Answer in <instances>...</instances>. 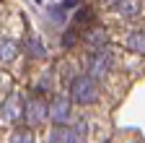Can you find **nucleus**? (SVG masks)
<instances>
[{"mask_svg": "<svg viewBox=\"0 0 145 143\" xmlns=\"http://www.w3.org/2000/svg\"><path fill=\"white\" fill-rule=\"evenodd\" d=\"M70 96L78 104H93L99 99V81L91 76H78L70 83Z\"/></svg>", "mask_w": 145, "mask_h": 143, "instance_id": "f257e3e1", "label": "nucleus"}, {"mask_svg": "<svg viewBox=\"0 0 145 143\" xmlns=\"http://www.w3.org/2000/svg\"><path fill=\"white\" fill-rule=\"evenodd\" d=\"M114 68V52L112 49H96L93 55H91V60H88V76L91 78H104V76H109V70Z\"/></svg>", "mask_w": 145, "mask_h": 143, "instance_id": "f03ea898", "label": "nucleus"}, {"mask_svg": "<svg viewBox=\"0 0 145 143\" xmlns=\"http://www.w3.org/2000/svg\"><path fill=\"white\" fill-rule=\"evenodd\" d=\"M24 117L29 120L31 128H36V125H42L49 120V104L42 99V96H31L24 107Z\"/></svg>", "mask_w": 145, "mask_h": 143, "instance_id": "7ed1b4c3", "label": "nucleus"}, {"mask_svg": "<svg viewBox=\"0 0 145 143\" xmlns=\"http://www.w3.org/2000/svg\"><path fill=\"white\" fill-rule=\"evenodd\" d=\"M24 117V104H21V96L18 94H10L3 107H0V120H3L5 125H16L18 120Z\"/></svg>", "mask_w": 145, "mask_h": 143, "instance_id": "20e7f679", "label": "nucleus"}, {"mask_svg": "<svg viewBox=\"0 0 145 143\" xmlns=\"http://www.w3.org/2000/svg\"><path fill=\"white\" fill-rule=\"evenodd\" d=\"M70 99L67 96H54L52 99V104H49V117H52V122L54 125H67V120H70Z\"/></svg>", "mask_w": 145, "mask_h": 143, "instance_id": "39448f33", "label": "nucleus"}, {"mask_svg": "<svg viewBox=\"0 0 145 143\" xmlns=\"http://www.w3.org/2000/svg\"><path fill=\"white\" fill-rule=\"evenodd\" d=\"M80 135L75 133V128H67V125H54L49 133V143H78Z\"/></svg>", "mask_w": 145, "mask_h": 143, "instance_id": "423d86ee", "label": "nucleus"}, {"mask_svg": "<svg viewBox=\"0 0 145 143\" xmlns=\"http://www.w3.org/2000/svg\"><path fill=\"white\" fill-rule=\"evenodd\" d=\"M86 42L93 47V49H104L106 42H109V34H106V29H101V26H91V29L86 31Z\"/></svg>", "mask_w": 145, "mask_h": 143, "instance_id": "0eeeda50", "label": "nucleus"}, {"mask_svg": "<svg viewBox=\"0 0 145 143\" xmlns=\"http://www.w3.org/2000/svg\"><path fill=\"white\" fill-rule=\"evenodd\" d=\"M18 55V44L8 37H0V63H13Z\"/></svg>", "mask_w": 145, "mask_h": 143, "instance_id": "6e6552de", "label": "nucleus"}, {"mask_svg": "<svg viewBox=\"0 0 145 143\" xmlns=\"http://www.w3.org/2000/svg\"><path fill=\"white\" fill-rule=\"evenodd\" d=\"M140 0H119V3L114 5L117 8V13L122 16V18H135V16L140 13Z\"/></svg>", "mask_w": 145, "mask_h": 143, "instance_id": "1a4fd4ad", "label": "nucleus"}, {"mask_svg": "<svg viewBox=\"0 0 145 143\" xmlns=\"http://www.w3.org/2000/svg\"><path fill=\"white\" fill-rule=\"evenodd\" d=\"M127 49L137 52V55H145V29H137L127 37Z\"/></svg>", "mask_w": 145, "mask_h": 143, "instance_id": "9d476101", "label": "nucleus"}, {"mask_svg": "<svg viewBox=\"0 0 145 143\" xmlns=\"http://www.w3.org/2000/svg\"><path fill=\"white\" fill-rule=\"evenodd\" d=\"M10 143H36V135L31 128H18L10 133Z\"/></svg>", "mask_w": 145, "mask_h": 143, "instance_id": "9b49d317", "label": "nucleus"}, {"mask_svg": "<svg viewBox=\"0 0 145 143\" xmlns=\"http://www.w3.org/2000/svg\"><path fill=\"white\" fill-rule=\"evenodd\" d=\"M29 52H34V57H47V52H44V44L36 39V37H31L29 39Z\"/></svg>", "mask_w": 145, "mask_h": 143, "instance_id": "f8f14e48", "label": "nucleus"}, {"mask_svg": "<svg viewBox=\"0 0 145 143\" xmlns=\"http://www.w3.org/2000/svg\"><path fill=\"white\" fill-rule=\"evenodd\" d=\"M91 18H93L91 8H80V11L75 13V24H86V21H91Z\"/></svg>", "mask_w": 145, "mask_h": 143, "instance_id": "ddd939ff", "label": "nucleus"}, {"mask_svg": "<svg viewBox=\"0 0 145 143\" xmlns=\"http://www.w3.org/2000/svg\"><path fill=\"white\" fill-rule=\"evenodd\" d=\"M62 44H65V47H70V44H75V31H67L65 37H62Z\"/></svg>", "mask_w": 145, "mask_h": 143, "instance_id": "4468645a", "label": "nucleus"}, {"mask_svg": "<svg viewBox=\"0 0 145 143\" xmlns=\"http://www.w3.org/2000/svg\"><path fill=\"white\" fill-rule=\"evenodd\" d=\"M106 3H114V5H117V3H119V0H106Z\"/></svg>", "mask_w": 145, "mask_h": 143, "instance_id": "2eb2a0df", "label": "nucleus"}]
</instances>
